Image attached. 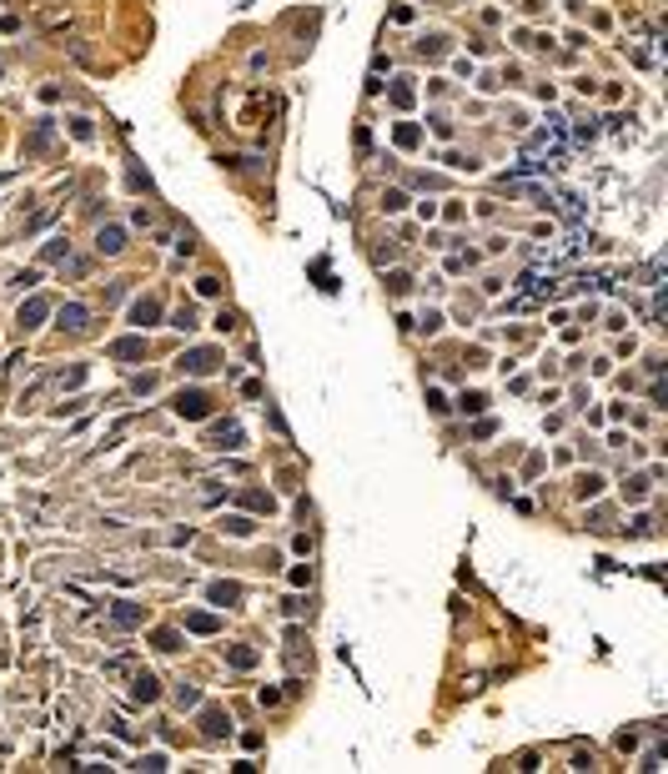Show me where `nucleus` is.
<instances>
[{
    "label": "nucleus",
    "mask_w": 668,
    "mask_h": 774,
    "mask_svg": "<svg viewBox=\"0 0 668 774\" xmlns=\"http://www.w3.org/2000/svg\"><path fill=\"white\" fill-rule=\"evenodd\" d=\"M136 769H151V774H161V769H166V754H161V749H156V754H141V764H136Z\"/></svg>",
    "instance_id": "nucleus-33"
},
{
    "label": "nucleus",
    "mask_w": 668,
    "mask_h": 774,
    "mask_svg": "<svg viewBox=\"0 0 668 774\" xmlns=\"http://www.w3.org/2000/svg\"><path fill=\"white\" fill-rule=\"evenodd\" d=\"M428 408H432V413H447V397H442L437 387H428Z\"/></svg>",
    "instance_id": "nucleus-38"
},
{
    "label": "nucleus",
    "mask_w": 668,
    "mask_h": 774,
    "mask_svg": "<svg viewBox=\"0 0 668 774\" xmlns=\"http://www.w3.org/2000/svg\"><path fill=\"white\" fill-rule=\"evenodd\" d=\"M598 493H603V478H598V473H583V478H578V498H598Z\"/></svg>",
    "instance_id": "nucleus-26"
},
{
    "label": "nucleus",
    "mask_w": 668,
    "mask_h": 774,
    "mask_svg": "<svg viewBox=\"0 0 668 774\" xmlns=\"http://www.w3.org/2000/svg\"><path fill=\"white\" fill-rule=\"evenodd\" d=\"M176 704H181V709H196V704H201V689H196V684H181V689H176Z\"/></svg>",
    "instance_id": "nucleus-27"
},
{
    "label": "nucleus",
    "mask_w": 668,
    "mask_h": 774,
    "mask_svg": "<svg viewBox=\"0 0 668 774\" xmlns=\"http://www.w3.org/2000/svg\"><path fill=\"white\" fill-rule=\"evenodd\" d=\"M151 643H156L161 654H176V648H181V634H176V629H156V634H151Z\"/></svg>",
    "instance_id": "nucleus-21"
},
{
    "label": "nucleus",
    "mask_w": 668,
    "mask_h": 774,
    "mask_svg": "<svg viewBox=\"0 0 668 774\" xmlns=\"http://www.w3.org/2000/svg\"><path fill=\"white\" fill-rule=\"evenodd\" d=\"M171 327H181V332H191V327H201V322H196V312H191V307H176V317H171Z\"/></svg>",
    "instance_id": "nucleus-28"
},
{
    "label": "nucleus",
    "mask_w": 668,
    "mask_h": 774,
    "mask_svg": "<svg viewBox=\"0 0 668 774\" xmlns=\"http://www.w3.org/2000/svg\"><path fill=\"white\" fill-rule=\"evenodd\" d=\"M633 533H639V538H643V533H653V518H648V513H639V518H633Z\"/></svg>",
    "instance_id": "nucleus-39"
},
{
    "label": "nucleus",
    "mask_w": 668,
    "mask_h": 774,
    "mask_svg": "<svg viewBox=\"0 0 668 774\" xmlns=\"http://www.w3.org/2000/svg\"><path fill=\"white\" fill-rule=\"evenodd\" d=\"M71 136H76V141H90V136H96V126H90L86 116H71Z\"/></svg>",
    "instance_id": "nucleus-29"
},
{
    "label": "nucleus",
    "mask_w": 668,
    "mask_h": 774,
    "mask_svg": "<svg viewBox=\"0 0 668 774\" xmlns=\"http://www.w3.org/2000/svg\"><path fill=\"white\" fill-rule=\"evenodd\" d=\"M156 317H161V302H156V297H136V302H131V322H136V327H151Z\"/></svg>",
    "instance_id": "nucleus-12"
},
{
    "label": "nucleus",
    "mask_w": 668,
    "mask_h": 774,
    "mask_svg": "<svg viewBox=\"0 0 668 774\" xmlns=\"http://www.w3.org/2000/svg\"><path fill=\"white\" fill-rule=\"evenodd\" d=\"M241 438H247V432H241V422H231V418H226V422H217V427L206 432V448H211V453H236V448H241Z\"/></svg>",
    "instance_id": "nucleus-3"
},
{
    "label": "nucleus",
    "mask_w": 668,
    "mask_h": 774,
    "mask_svg": "<svg viewBox=\"0 0 668 774\" xmlns=\"http://www.w3.org/2000/svg\"><path fill=\"white\" fill-rule=\"evenodd\" d=\"M648 488H653V478H648V473H633V478L623 483V498L639 503V498H648Z\"/></svg>",
    "instance_id": "nucleus-19"
},
{
    "label": "nucleus",
    "mask_w": 668,
    "mask_h": 774,
    "mask_svg": "<svg viewBox=\"0 0 668 774\" xmlns=\"http://www.w3.org/2000/svg\"><path fill=\"white\" fill-rule=\"evenodd\" d=\"M131 669H136V659H131V654H121V659H111V664H106V679H131Z\"/></svg>",
    "instance_id": "nucleus-22"
},
{
    "label": "nucleus",
    "mask_w": 668,
    "mask_h": 774,
    "mask_svg": "<svg viewBox=\"0 0 668 774\" xmlns=\"http://www.w3.org/2000/svg\"><path fill=\"white\" fill-rule=\"evenodd\" d=\"M392 136H397V146H402V151H412V146L422 141V131L412 126V121H402V126H397V131H392Z\"/></svg>",
    "instance_id": "nucleus-24"
},
{
    "label": "nucleus",
    "mask_w": 668,
    "mask_h": 774,
    "mask_svg": "<svg viewBox=\"0 0 668 774\" xmlns=\"http://www.w3.org/2000/svg\"><path fill=\"white\" fill-rule=\"evenodd\" d=\"M55 317H60V327H66V332H86V322H90V307H86V302H66Z\"/></svg>",
    "instance_id": "nucleus-9"
},
{
    "label": "nucleus",
    "mask_w": 668,
    "mask_h": 774,
    "mask_svg": "<svg viewBox=\"0 0 668 774\" xmlns=\"http://www.w3.org/2000/svg\"><path fill=\"white\" fill-rule=\"evenodd\" d=\"M50 146H55V121H36L25 136V156H46Z\"/></svg>",
    "instance_id": "nucleus-6"
},
{
    "label": "nucleus",
    "mask_w": 668,
    "mask_h": 774,
    "mask_svg": "<svg viewBox=\"0 0 668 774\" xmlns=\"http://www.w3.org/2000/svg\"><path fill=\"white\" fill-rule=\"evenodd\" d=\"M417 51H422V55H447V36H422Z\"/></svg>",
    "instance_id": "nucleus-25"
},
{
    "label": "nucleus",
    "mask_w": 668,
    "mask_h": 774,
    "mask_svg": "<svg viewBox=\"0 0 668 774\" xmlns=\"http://www.w3.org/2000/svg\"><path fill=\"white\" fill-rule=\"evenodd\" d=\"M387 292H392V297H407V292H412V276H407V272H387Z\"/></svg>",
    "instance_id": "nucleus-23"
},
{
    "label": "nucleus",
    "mask_w": 668,
    "mask_h": 774,
    "mask_svg": "<svg viewBox=\"0 0 668 774\" xmlns=\"http://www.w3.org/2000/svg\"><path fill=\"white\" fill-rule=\"evenodd\" d=\"M96 252H101V257L126 252V232H121V227H101V232H96Z\"/></svg>",
    "instance_id": "nucleus-11"
},
{
    "label": "nucleus",
    "mask_w": 668,
    "mask_h": 774,
    "mask_svg": "<svg viewBox=\"0 0 668 774\" xmlns=\"http://www.w3.org/2000/svg\"><path fill=\"white\" fill-rule=\"evenodd\" d=\"M171 408H176V418L201 422V418H211V397H206L201 387H181V392L171 397Z\"/></svg>",
    "instance_id": "nucleus-1"
},
{
    "label": "nucleus",
    "mask_w": 668,
    "mask_h": 774,
    "mask_svg": "<svg viewBox=\"0 0 668 774\" xmlns=\"http://www.w3.org/2000/svg\"><path fill=\"white\" fill-rule=\"evenodd\" d=\"M206 599L217 603V608H231V603L241 599V583H226V578H217V583L206 588Z\"/></svg>",
    "instance_id": "nucleus-13"
},
{
    "label": "nucleus",
    "mask_w": 668,
    "mask_h": 774,
    "mask_svg": "<svg viewBox=\"0 0 668 774\" xmlns=\"http://www.w3.org/2000/svg\"><path fill=\"white\" fill-rule=\"evenodd\" d=\"M257 659H261V654H257L252 643H231V648H226V664H231V669H257Z\"/></svg>",
    "instance_id": "nucleus-16"
},
{
    "label": "nucleus",
    "mask_w": 668,
    "mask_h": 774,
    "mask_svg": "<svg viewBox=\"0 0 668 774\" xmlns=\"http://www.w3.org/2000/svg\"><path fill=\"white\" fill-rule=\"evenodd\" d=\"M86 382V367H71V373H60V387H81Z\"/></svg>",
    "instance_id": "nucleus-35"
},
{
    "label": "nucleus",
    "mask_w": 668,
    "mask_h": 774,
    "mask_svg": "<svg viewBox=\"0 0 668 774\" xmlns=\"http://www.w3.org/2000/svg\"><path fill=\"white\" fill-rule=\"evenodd\" d=\"M201 734H206V739H226V734H231V719H226V709L206 704V709H201Z\"/></svg>",
    "instance_id": "nucleus-7"
},
{
    "label": "nucleus",
    "mask_w": 668,
    "mask_h": 774,
    "mask_svg": "<svg viewBox=\"0 0 668 774\" xmlns=\"http://www.w3.org/2000/svg\"><path fill=\"white\" fill-rule=\"evenodd\" d=\"M66 257H71V241L66 236H50L46 252H41V262H66Z\"/></svg>",
    "instance_id": "nucleus-20"
},
{
    "label": "nucleus",
    "mask_w": 668,
    "mask_h": 774,
    "mask_svg": "<svg viewBox=\"0 0 668 774\" xmlns=\"http://www.w3.org/2000/svg\"><path fill=\"white\" fill-rule=\"evenodd\" d=\"M412 327H422V332H428V337H432V332H442V312H422V317H417Z\"/></svg>",
    "instance_id": "nucleus-30"
},
{
    "label": "nucleus",
    "mask_w": 668,
    "mask_h": 774,
    "mask_svg": "<svg viewBox=\"0 0 668 774\" xmlns=\"http://www.w3.org/2000/svg\"><path fill=\"white\" fill-rule=\"evenodd\" d=\"M131 387H136V392H141V397H146V392H156V378H151V373H146V378H136V382H131Z\"/></svg>",
    "instance_id": "nucleus-40"
},
{
    "label": "nucleus",
    "mask_w": 668,
    "mask_h": 774,
    "mask_svg": "<svg viewBox=\"0 0 668 774\" xmlns=\"http://www.w3.org/2000/svg\"><path fill=\"white\" fill-rule=\"evenodd\" d=\"M46 317H50V302L46 297H25L15 322H20V332H36V327H46Z\"/></svg>",
    "instance_id": "nucleus-5"
},
{
    "label": "nucleus",
    "mask_w": 668,
    "mask_h": 774,
    "mask_svg": "<svg viewBox=\"0 0 668 774\" xmlns=\"http://www.w3.org/2000/svg\"><path fill=\"white\" fill-rule=\"evenodd\" d=\"M221 528H226L231 538H252V533H257V523H252L247 513H226V518H221Z\"/></svg>",
    "instance_id": "nucleus-17"
},
{
    "label": "nucleus",
    "mask_w": 668,
    "mask_h": 774,
    "mask_svg": "<svg viewBox=\"0 0 668 774\" xmlns=\"http://www.w3.org/2000/svg\"><path fill=\"white\" fill-rule=\"evenodd\" d=\"M176 367H181L186 378H206V373H217V367H221V352H217V347H191V352H181Z\"/></svg>",
    "instance_id": "nucleus-2"
},
{
    "label": "nucleus",
    "mask_w": 668,
    "mask_h": 774,
    "mask_svg": "<svg viewBox=\"0 0 668 774\" xmlns=\"http://www.w3.org/2000/svg\"><path fill=\"white\" fill-rule=\"evenodd\" d=\"M186 629H191V634H221V618L206 613V608H196V613H186Z\"/></svg>",
    "instance_id": "nucleus-15"
},
{
    "label": "nucleus",
    "mask_w": 668,
    "mask_h": 774,
    "mask_svg": "<svg viewBox=\"0 0 668 774\" xmlns=\"http://www.w3.org/2000/svg\"><path fill=\"white\" fill-rule=\"evenodd\" d=\"M106 352H111L116 362H141V357H146V337H136V332H131V337H116Z\"/></svg>",
    "instance_id": "nucleus-8"
},
{
    "label": "nucleus",
    "mask_w": 668,
    "mask_h": 774,
    "mask_svg": "<svg viewBox=\"0 0 668 774\" xmlns=\"http://www.w3.org/2000/svg\"><path fill=\"white\" fill-rule=\"evenodd\" d=\"M282 699H287V694H282V689H261V694H257V704H261V709H277V704H282Z\"/></svg>",
    "instance_id": "nucleus-34"
},
{
    "label": "nucleus",
    "mask_w": 668,
    "mask_h": 774,
    "mask_svg": "<svg viewBox=\"0 0 668 774\" xmlns=\"http://www.w3.org/2000/svg\"><path fill=\"white\" fill-rule=\"evenodd\" d=\"M387 101L397 106V111H407V106L417 101V91H412V81H407V76H397V81H392V91H387Z\"/></svg>",
    "instance_id": "nucleus-14"
},
{
    "label": "nucleus",
    "mask_w": 668,
    "mask_h": 774,
    "mask_svg": "<svg viewBox=\"0 0 668 774\" xmlns=\"http://www.w3.org/2000/svg\"><path fill=\"white\" fill-rule=\"evenodd\" d=\"M131 699L136 704H156L161 699V679L151 669H131Z\"/></svg>",
    "instance_id": "nucleus-4"
},
{
    "label": "nucleus",
    "mask_w": 668,
    "mask_h": 774,
    "mask_svg": "<svg viewBox=\"0 0 668 774\" xmlns=\"http://www.w3.org/2000/svg\"><path fill=\"white\" fill-rule=\"evenodd\" d=\"M196 292L201 297H221V276H196Z\"/></svg>",
    "instance_id": "nucleus-31"
},
{
    "label": "nucleus",
    "mask_w": 668,
    "mask_h": 774,
    "mask_svg": "<svg viewBox=\"0 0 668 774\" xmlns=\"http://www.w3.org/2000/svg\"><path fill=\"white\" fill-rule=\"evenodd\" d=\"M458 402H463V413H482V408H488V397H482V392H463Z\"/></svg>",
    "instance_id": "nucleus-32"
},
{
    "label": "nucleus",
    "mask_w": 668,
    "mask_h": 774,
    "mask_svg": "<svg viewBox=\"0 0 668 774\" xmlns=\"http://www.w3.org/2000/svg\"><path fill=\"white\" fill-rule=\"evenodd\" d=\"M292 583H296V588H307V583H312V568H307V563H296V568H292Z\"/></svg>",
    "instance_id": "nucleus-37"
},
{
    "label": "nucleus",
    "mask_w": 668,
    "mask_h": 774,
    "mask_svg": "<svg viewBox=\"0 0 668 774\" xmlns=\"http://www.w3.org/2000/svg\"><path fill=\"white\" fill-rule=\"evenodd\" d=\"M382 206H387V211H402V206H407V192H387Z\"/></svg>",
    "instance_id": "nucleus-36"
},
{
    "label": "nucleus",
    "mask_w": 668,
    "mask_h": 774,
    "mask_svg": "<svg viewBox=\"0 0 668 774\" xmlns=\"http://www.w3.org/2000/svg\"><path fill=\"white\" fill-rule=\"evenodd\" d=\"M241 503H247L252 513H271V508H277V498H271V493H261V488H247V493H241Z\"/></svg>",
    "instance_id": "nucleus-18"
},
{
    "label": "nucleus",
    "mask_w": 668,
    "mask_h": 774,
    "mask_svg": "<svg viewBox=\"0 0 668 774\" xmlns=\"http://www.w3.org/2000/svg\"><path fill=\"white\" fill-rule=\"evenodd\" d=\"M141 618H146V608H141V603H126V599H121V603L111 608V629H136Z\"/></svg>",
    "instance_id": "nucleus-10"
}]
</instances>
